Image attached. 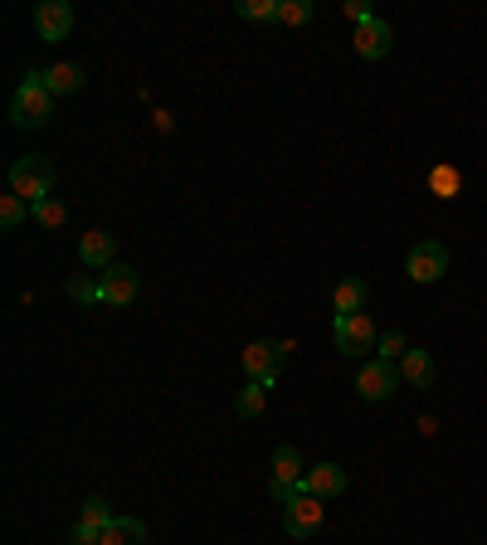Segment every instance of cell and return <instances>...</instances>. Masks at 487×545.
Masks as SVG:
<instances>
[{"instance_id": "obj_1", "label": "cell", "mask_w": 487, "mask_h": 545, "mask_svg": "<svg viewBox=\"0 0 487 545\" xmlns=\"http://www.w3.org/2000/svg\"><path fill=\"white\" fill-rule=\"evenodd\" d=\"M54 117V93L44 88V69H30V78L15 88V103H10V122L15 127H25V132H35Z\"/></svg>"}, {"instance_id": "obj_2", "label": "cell", "mask_w": 487, "mask_h": 545, "mask_svg": "<svg viewBox=\"0 0 487 545\" xmlns=\"http://www.w3.org/2000/svg\"><path fill=\"white\" fill-rule=\"evenodd\" d=\"M54 176H59L54 156H20V161L10 166V195H20V200L39 205V200H49Z\"/></svg>"}, {"instance_id": "obj_3", "label": "cell", "mask_w": 487, "mask_h": 545, "mask_svg": "<svg viewBox=\"0 0 487 545\" xmlns=\"http://www.w3.org/2000/svg\"><path fill=\"white\" fill-rule=\"evenodd\" d=\"M302 477H307V473H302V453L283 443V448L273 453V473H268V497L288 507L293 497H302V492H307V482H302Z\"/></svg>"}, {"instance_id": "obj_4", "label": "cell", "mask_w": 487, "mask_h": 545, "mask_svg": "<svg viewBox=\"0 0 487 545\" xmlns=\"http://www.w3.org/2000/svg\"><path fill=\"white\" fill-rule=\"evenodd\" d=\"M332 341H337L341 356H371L380 331H375L371 312H351V317H337V322H332Z\"/></svg>"}, {"instance_id": "obj_5", "label": "cell", "mask_w": 487, "mask_h": 545, "mask_svg": "<svg viewBox=\"0 0 487 545\" xmlns=\"http://www.w3.org/2000/svg\"><path fill=\"white\" fill-rule=\"evenodd\" d=\"M288 351H293V341H249V346H244V370H249V380H254V385H273V375L283 370Z\"/></svg>"}, {"instance_id": "obj_6", "label": "cell", "mask_w": 487, "mask_h": 545, "mask_svg": "<svg viewBox=\"0 0 487 545\" xmlns=\"http://www.w3.org/2000/svg\"><path fill=\"white\" fill-rule=\"evenodd\" d=\"M322 516H327V502L312 497V492H302V497H293V502L283 507V531H288L293 541H312V536L322 531Z\"/></svg>"}, {"instance_id": "obj_7", "label": "cell", "mask_w": 487, "mask_h": 545, "mask_svg": "<svg viewBox=\"0 0 487 545\" xmlns=\"http://www.w3.org/2000/svg\"><path fill=\"white\" fill-rule=\"evenodd\" d=\"M395 390H400V370H395V361H366L361 365L356 395H361L366 404H385Z\"/></svg>"}, {"instance_id": "obj_8", "label": "cell", "mask_w": 487, "mask_h": 545, "mask_svg": "<svg viewBox=\"0 0 487 545\" xmlns=\"http://www.w3.org/2000/svg\"><path fill=\"white\" fill-rule=\"evenodd\" d=\"M405 273H410L414 283H439V278L449 273V249H444L439 239H424V244H414L410 258H405Z\"/></svg>"}, {"instance_id": "obj_9", "label": "cell", "mask_w": 487, "mask_h": 545, "mask_svg": "<svg viewBox=\"0 0 487 545\" xmlns=\"http://www.w3.org/2000/svg\"><path fill=\"white\" fill-rule=\"evenodd\" d=\"M142 288V278H137V268L132 263H113V268H103V278H98V297L108 302V307H127L132 297Z\"/></svg>"}, {"instance_id": "obj_10", "label": "cell", "mask_w": 487, "mask_h": 545, "mask_svg": "<svg viewBox=\"0 0 487 545\" xmlns=\"http://www.w3.org/2000/svg\"><path fill=\"white\" fill-rule=\"evenodd\" d=\"M35 30H39V39H44V44H59V39H69V30H74V10H69V0H39Z\"/></svg>"}, {"instance_id": "obj_11", "label": "cell", "mask_w": 487, "mask_h": 545, "mask_svg": "<svg viewBox=\"0 0 487 545\" xmlns=\"http://www.w3.org/2000/svg\"><path fill=\"white\" fill-rule=\"evenodd\" d=\"M302 482H307V492H312V497L332 502V497H341V492H346V468H341V463H312Z\"/></svg>"}, {"instance_id": "obj_12", "label": "cell", "mask_w": 487, "mask_h": 545, "mask_svg": "<svg viewBox=\"0 0 487 545\" xmlns=\"http://www.w3.org/2000/svg\"><path fill=\"white\" fill-rule=\"evenodd\" d=\"M390 44H395V30H390L380 15L366 20V25H356V54H361V59H385Z\"/></svg>"}, {"instance_id": "obj_13", "label": "cell", "mask_w": 487, "mask_h": 545, "mask_svg": "<svg viewBox=\"0 0 487 545\" xmlns=\"http://www.w3.org/2000/svg\"><path fill=\"white\" fill-rule=\"evenodd\" d=\"M78 258L88 263V268H113L117 263V239L108 229H88L83 239H78Z\"/></svg>"}, {"instance_id": "obj_14", "label": "cell", "mask_w": 487, "mask_h": 545, "mask_svg": "<svg viewBox=\"0 0 487 545\" xmlns=\"http://www.w3.org/2000/svg\"><path fill=\"white\" fill-rule=\"evenodd\" d=\"M434 375H439V365H434L429 351H405V356H400V380H410L414 390H429Z\"/></svg>"}, {"instance_id": "obj_15", "label": "cell", "mask_w": 487, "mask_h": 545, "mask_svg": "<svg viewBox=\"0 0 487 545\" xmlns=\"http://www.w3.org/2000/svg\"><path fill=\"white\" fill-rule=\"evenodd\" d=\"M366 297H371L366 278H341L332 292V307H337V317H351V312H366Z\"/></svg>"}, {"instance_id": "obj_16", "label": "cell", "mask_w": 487, "mask_h": 545, "mask_svg": "<svg viewBox=\"0 0 487 545\" xmlns=\"http://www.w3.org/2000/svg\"><path fill=\"white\" fill-rule=\"evenodd\" d=\"M44 88L54 93V98H69L83 88V69L78 64H54V69H44Z\"/></svg>"}, {"instance_id": "obj_17", "label": "cell", "mask_w": 487, "mask_h": 545, "mask_svg": "<svg viewBox=\"0 0 487 545\" xmlns=\"http://www.w3.org/2000/svg\"><path fill=\"white\" fill-rule=\"evenodd\" d=\"M103 545H147V526L137 516H117L113 526L103 531Z\"/></svg>"}, {"instance_id": "obj_18", "label": "cell", "mask_w": 487, "mask_h": 545, "mask_svg": "<svg viewBox=\"0 0 487 545\" xmlns=\"http://www.w3.org/2000/svg\"><path fill=\"white\" fill-rule=\"evenodd\" d=\"M113 521H117V516L108 511V497H88V502H83V511H78V526H88V531H98V536H103Z\"/></svg>"}, {"instance_id": "obj_19", "label": "cell", "mask_w": 487, "mask_h": 545, "mask_svg": "<svg viewBox=\"0 0 487 545\" xmlns=\"http://www.w3.org/2000/svg\"><path fill=\"white\" fill-rule=\"evenodd\" d=\"M429 190H434L439 200H453V195L463 190V176H458V166H449V161H439V166L429 171Z\"/></svg>"}, {"instance_id": "obj_20", "label": "cell", "mask_w": 487, "mask_h": 545, "mask_svg": "<svg viewBox=\"0 0 487 545\" xmlns=\"http://www.w3.org/2000/svg\"><path fill=\"white\" fill-rule=\"evenodd\" d=\"M25 219H35V205L20 200V195H5L0 200V229H20Z\"/></svg>"}, {"instance_id": "obj_21", "label": "cell", "mask_w": 487, "mask_h": 545, "mask_svg": "<svg viewBox=\"0 0 487 545\" xmlns=\"http://www.w3.org/2000/svg\"><path fill=\"white\" fill-rule=\"evenodd\" d=\"M263 404H268V385H254V380H249V385L239 390V400H234V409H239L244 419H259V414H263Z\"/></svg>"}, {"instance_id": "obj_22", "label": "cell", "mask_w": 487, "mask_h": 545, "mask_svg": "<svg viewBox=\"0 0 487 545\" xmlns=\"http://www.w3.org/2000/svg\"><path fill=\"white\" fill-rule=\"evenodd\" d=\"M64 219H69V205H64L59 195H49V200H39V205H35V224H39V229H59Z\"/></svg>"}, {"instance_id": "obj_23", "label": "cell", "mask_w": 487, "mask_h": 545, "mask_svg": "<svg viewBox=\"0 0 487 545\" xmlns=\"http://www.w3.org/2000/svg\"><path fill=\"white\" fill-rule=\"evenodd\" d=\"M278 20L283 25H307L312 20V0H278Z\"/></svg>"}, {"instance_id": "obj_24", "label": "cell", "mask_w": 487, "mask_h": 545, "mask_svg": "<svg viewBox=\"0 0 487 545\" xmlns=\"http://www.w3.org/2000/svg\"><path fill=\"white\" fill-rule=\"evenodd\" d=\"M375 351H380V361H395V356H405V331H400V327L380 331V341H375Z\"/></svg>"}, {"instance_id": "obj_25", "label": "cell", "mask_w": 487, "mask_h": 545, "mask_svg": "<svg viewBox=\"0 0 487 545\" xmlns=\"http://www.w3.org/2000/svg\"><path fill=\"white\" fill-rule=\"evenodd\" d=\"M244 20H278V0H239Z\"/></svg>"}, {"instance_id": "obj_26", "label": "cell", "mask_w": 487, "mask_h": 545, "mask_svg": "<svg viewBox=\"0 0 487 545\" xmlns=\"http://www.w3.org/2000/svg\"><path fill=\"white\" fill-rule=\"evenodd\" d=\"M69 297H74V302H83V307H88V302H103V297H98V283H93V278H83V273H78V278H69Z\"/></svg>"}, {"instance_id": "obj_27", "label": "cell", "mask_w": 487, "mask_h": 545, "mask_svg": "<svg viewBox=\"0 0 487 545\" xmlns=\"http://www.w3.org/2000/svg\"><path fill=\"white\" fill-rule=\"evenodd\" d=\"M69 545H103V536L88 531V526H74V531H69Z\"/></svg>"}, {"instance_id": "obj_28", "label": "cell", "mask_w": 487, "mask_h": 545, "mask_svg": "<svg viewBox=\"0 0 487 545\" xmlns=\"http://www.w3.org/2000/svg\"><path fill=\"white\" fill-rule=\"evenodd\" d=\"M346 15H351L356 25H366V20H375V15H371V5H366V0H346Z\"/></svg>"}]
</instances>
